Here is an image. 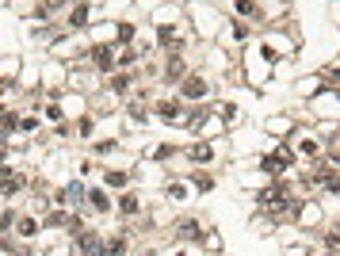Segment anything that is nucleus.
<instances>
[{
    "label": "nucleus",
    "mask_w": 340,
    "mask_h": 256,
    "mask_svg": "<svg viewBox=\"0 0 340 256\" xmlns=\"http://www.w3.org/2000/svg\"><path fill=\"white\" fill-rule=\"evenodd\" d=\"M287 164H290V145H283L279 153H268V157H264V161H260V168H264V172H271V176H279V172L287 168Z\"/></svg>",
    "instance_id": "obj_1"
},
{
    "label": "nucleus",
    "mask_w": 340,
    "mask_h": 256,
    "mask_svg": "<svg viewBox=\"0 0 340 256\" xmlns=\"http://www.w3.org/2000/svg\"><path fill=\"white\" fill-rule=\"evenodd\" d=\"M203 92H207V80L203 77H187L183 80V96H187V100H199Z\"/></svg>",
    "instance_id": "obj_2"
},
{
    "label": "nucleus",
    "mask_w": 340,
    "mask_h": 256,
    "mask_svg": "<svg viewBox=\"0 0 340 256\" xmlns=\"http://www.w3.org/2000/svg\"><path fill=\"white\" fill-rule=\"evenodd\" d=\"M283 199H287V188H283V184H279V188L264 191V195H260V203H264V206H287V203H283Z\"/></svg>",
    "instance_id": "obj_3"
},
{
    "label": "nucleus",
    "mask_w": 340,
    "mask_h": 256,
    "mask_svg": "<svg viewBox=\"0 0 340 256\" xmlns=\"http://www.w3.org/2000/svg\"><path fill=\"white\" fill-rule=\"evenodd\" d=\"M92 58H96V65L107 73V69H111V61H115V54H111V46H96V50H92Z\"/></svg>",
    "instance_id": "obj_4"
},
{
    "label": "nucleus",
    "mask_w": 340,
    "mask_h": 256,
    "mask_svg": "<svg viewBox=\"0 0 340 256\" xmlns=\"http://www.w3.org/2000/svg\"><path fill=\"white\" fill-rule=\"evenodd\" d=\"M80 199H88V195H84V188H80V184H69V188L61 191V203H80Z\"/></svg>",
    "instance_id": "obj_5"
},
{
    "label": "nucleus",
    "mask_w": 340,
    "mask_h": 256,
    "mask_svg": "<svg viewBox=\"0 0 340 256\" xmlns=\"http://www.w3.org/2000/svg\"><path fill=\"white\" fill-rule=\"evenodd\" d=\"M80 248H84V256H104V245H100L92 233H84V241H80Z\"/></svg>",
    "instance_id": "obj_6"
},
{
    "label": "nucleus",
    "mask_w": 340,
    "mask_h": 256,
    "mask_svg": "<svg viewBox=\"0 0 340 256\" xmlns=\"http://www.w3.org/2000/svg\"><path fill=\"white\" fill-rule=\"evenodd\" d=\"M176 233H180L183 241H195L203 230H199V222H180V230H176Z\"/></svg>",
    "instance_id": "obj_7"
},
{
    "label": "nucleus",
    "mask_w": 340,
    "mask_h": 256,
    "mask_svg": "<svg viewBox=\"0 0 340 256\" xmlns=\"http://www.w3.org/2000/svg\"><path fill=\"white\" fill-rule=\"evenodd\" d=\"M180 73H183V61H180V58H168V69H165V80H180Z\"/></svg>",
    "instance_id": "obj_8"
},
{
    "label": "nucleus",
    "mask_w": 340,
    "mask_h": 256,
    "mask_svg": "<svg viewBox=\"0 0 340 256\" xmlns=\"http://www.w3.org/2000/svg\"><path fill=\"white\" fill-rule=\"evenodd\" d=\"M88 12H92L88 4H77V8H73V19H69V23H73V27H84V23H88Z\"/></svg>",
    "instance_id": "obj_9"
},
{
    "label": "nucleus",
    "mask_w": 340,
    "mask_h": 256,
    "mask_svg": "<svg viewBox=\"0 0 340 256\" xmlns=\"http://www.w3.org/2000/svg\"><path fill=\"white\" fill-rule=\"evenodd\" d=\"M19 233H23V237H35V233H38V222H35V218H19Z\"/></svg>",
    "instance_id": "obj_10"
},
{
    "label": "nucleus",
    "mask_w": 340,
    "mask_h": 256,
    "mask_svg": "<svg viewBox=\"0 0 340 256\" xmlns=\"http://www.w3.org/2000/svg\"><path fill=\"white\" fill-rule=\"evenodd\" d=\"M0 188H4V195H16V191L23 188V176H12V180H4Z\"/></svg>",
    "instance_id": "obj_11"
},
{
    "label": "nucleus",
    "mask_w": 340,
    "mask_h": 256,
    "mask_svg": "<svg viewBox=\"0 0 340 256\" xmlns=\"http://www.w3.org/2000/svg\"><path fill=\"white\" fill-rule=\"evenodd\" d=\"M187 153H191V161H210V145H191Z\"/></svg>",
    "instance_id": "obj_12"
},
{
    "label": "nucleus",
    "mask_w": 340,
    "mask_h": 256,
    "mask_svg": "<svg viewBox=\"0 0 340 256\" xmlns=\"http://www.w3.org/2000/svg\"><path fill=\"white\" fill-rule=\"evenodd\" d=\"M126 172H107V188H122V184H126Z\"/></svg>",
    "instance_id": "obj_13"
},
{
    "label": "nucleus",
    "mask_w": 340,
    "mask_h": 256,
    "mask_svg": "<svg viewBox=\"0 0 340 256\" xmlns=\"http://www.w3.org/2000/svg\"><path fill=\"white\" fill-rule=\"evenodd\" d=\"M157 115H161V119H176L180 107H172V103H157Z\"/></svg>",
    "instance_id": "obj_14"
},
{
    "label": "nucleus",
    "mask_w": 340,
    "mask_h": 256,
    "mask_svg": "<svg viewBox=\"0 0 340 256\" xmlns=\"http://www.w3.org/2000/svg\"><path fill=\"white\" fill-rule=\"evenodd\" d=\"M88 199H92L96 210H107V195H104V191H88Z\"/></svg>",
    "instance_id": "obj_15"
},
{
    "label": "nucleus",
    "mask_w": 340,
    "mask_h": 256,
    "mask_svg": "<svg viewBox=\"0 0 340 256\" xmlns=\"http://www.w3.org/2000/svg\"><path fill=\"white\" fill-rule=\"evenodd\" d=\"M119 210H122V214H138V199H134V195H126V199L119 203Z\"/></svg>",
    "instance_id": "obj_16"
},
{
    "label": "nucleus",
    "mask_w": 340,
    "mask_h": 256,
    "mask_svg": "<svg viewBox=\"0 0 340 256\" xmlns=\"http://www.w3.org/2000/svg\"><path fill=\"white\" fill-rule=\"evenodd\" d=\"M157 38H161V46L176 42V34H172V27H161V31H157Z\"/></svg>",
    "instance_id": "obj_17"
},
{
    "label": "nucleus",
    "mask_w": 340,
    "mask_h": 256,
    "mask_svg": "<svg viewBox=\"0 0 340 256\" xmlns=\"http://www.w3.org/2000/svg\"><path fill=\"white\" fill-rule=\"evenodd\" d=\"M325 245H329V248H340V226L329 233V237H325Z\"/></svg>",
    "instance_id": "obj_18"
},
{
    "label": "nucleus",
    "mask_w": 340,
    "mask_h": 256,
    "mask_svg": "<svg viewBox=\"0 0 340 256\" xmlns=\"http://www.w3.org/2000/svg\"><path fill=\"white\" fill-rule=\"evenodd\" d=\"M126 84H130V77H115V80H111L115 92H126Z\"/></svg>",
    "instance_id": "obj_19"
},
{
    "label": "nucleus",
    "mask_w": 340,
    "mask_h": 256,
    "mask_svg": "<svg viewBox=\"0 0 340 256\" xmlns=\"http://www.w3.org/2000/svg\"><path fill=\"white\" fill-rule=\"evenodd\" d=\"M237 12H241V16H253V12H256V4H249V0H241V4H237Z\"/></svg>",
    "instance_id": "obj_20"
},
{
    "label": "nucleus",
    "mask_w": 340,
    "mask_h": 256,
    "mask_svg": "<svg viewBox=\"0 0 340 256\" xmlns=\"http://www.w3.org/2000/svg\"><path fill=\"white\" fill-rule=\"evenodd\" d=\"M195 184H199V188H203V191H207V188H210V184H214V180H210V176H203V172H195Z\"/></svg>",
    "instance_id": "obj_21"
}]
</instances>
